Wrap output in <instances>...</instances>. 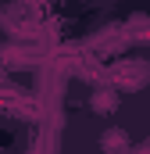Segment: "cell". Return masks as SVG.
<instances>
[{
  "label": "cell",
  "mask_w": 150,
  "mask_h": 154,
  "mask_svg": "<svg viewBox=\"0 0 150 154\" xmlns=\"http://www.w3.org/2000/svg\"><path fill=\"white\" fill-rule=\"evenodd\" d=\"M125 147H129V133L125 129H118V125L104 129V136H100V151L104 154H122Z\"/></svg>",
  "instance_id": "obj_1"
},
{
  "label": "cell",
  "mask_w": 150,
  "mask_h": 154,
  "mask_svg": "<svg viewBox=\"0 0 150 154\" xmlns=\"http://www.w3.org/2000/svg\"><path fill=\"white\" fill-rule=\"evenodd\" d=\"M118 104H122V100H118V93H114V90H97V93L89 97V108H93L97 115H111Z\"/></svg>",
  "instance_id": "obj_2"
}]
</instances>
